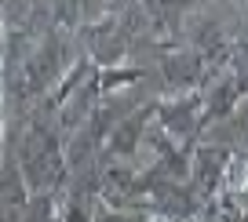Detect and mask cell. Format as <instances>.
Masks as SVG:
<instances>
[{"label":"cell","mask_w":248,"mask_h":222,"mask_svg":"<svg viewBox=\"0 0 248 222\" xmlns=\"http://www.w3.org/2000/svg\"><path fill=\"white\" fill-rule=\"evenodd\" d=\"M150 222H168V219H164V215H150Z\"/></svg>","instance_id":"1"}]
</instances>
